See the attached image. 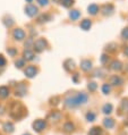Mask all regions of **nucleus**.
I'll list each match as a JSON object with an SVG mask.
<instances>
[{
  "mask_svg": "<svg viewBox=\"0 0 128 135\" xmlns=\"http://www.w3.org/2000/svg\"><path fill=\"white\" fill-rule=\"evenodd\" d=\"M63 129H65L66 132H73L74 131V125L71 123H66L65 125H63Z\"/></svg>",
  "mask_w": 128,
  "mask_h": 135,
  "instance_id": "14",
  "label": "nucleus"
},
{
  "mask_svg": "<svg viewBox=\"0 0 128 135\" xmlns=\"http://www.w3.org/2000/svg\"><path fill=\"white\" fill-rule=\"evenodd\" d=\"M39 1V3L41 6H47L48 5V0H37Z\"/></svg>",
  "mask_w": 128,
  "mask_h": 135,
  "instance_id": "29",
  "label": "nucleus"
},
{
  "mask_svg": "<svg viewBox=\"0 0 128 135\" xmlns=\"http://www.w3.org/2000/svg\"><path fill=\"white\" fill-rule=\"evenodd\" d=\"M37 73V69L35 68L34 66H28L27 68L25 69V75L27 76L28 78H32V77H34L35 75Z\"/></svg>",
  "mask_w": 128,
  "mask_h": 135,
  "instance_id": "5",
  "label": "nucleus"
},
{
  "mask_svg": "<svg viewBox=\"0 0 128 135\" xmlns=\"http://www.w3.org/2000/svg\"><path fill=\"white\" fill-rule=\"evenodd\" d=\"M26 1H28V2H31V1H32V0H26Z\"/></svg>",
  "mask_w": 128,
  "mask_h": 135,
  "instance_id": "32",
  "label": "nucleus"
},
{
  "mask_svg": "<svg viewBox=\"0 0 128 135\" xmlns=\"http://www.w3.org/2000/svg\"><path fill=\"white\" fill-rule=\"evenodd\" d=\"M86 118H87L88 122H93L94 119H95V115H94L93 112H88V114L86 115Z\"/></svg>",
  "mask_w": 128,
  "mask_h": 135,
  "instance_id": "21",
  "label": "nucleus"
},
{
  "mask_svg": "<svg viewBox=\"0 0 128 135\" xmlns=\"http://www.w3.org/2000/svg\"><path fill=\"white\" fill-rule=\"evenodd\" d=\"M49 118L52 119V120H58V119L60 118V114L58 111H53V112H51V114L49 115Z\"/></svg>",
  "mask_w": 128,
  "mask_h": 135,
  "instance_id": "13",
  "label": "nucleus"
},
{
  "mask_svg": "<svg viewBox=\"0 0 128 135\" xmlns=\"http://www.w3.org/2000/svg\"><path fill=\"white\" fill-rule=\"evenodd\" d=\"M87 101V95L85 93H78L75 97H71V98L66 100V106L68 107H76V106H81V104L85 103Z\"/></svg>",
  "mask_w": 128,
  "mask_h": 135,
  "instance_id": "2",
  "label": "nucleus"
},
{
  "mask_svg": "<svg viewBox=\"0 0 128 135\" xmlns=\"http://www.w3.org/2000/svg\"><path fill=\"white\" fill-rule=\"evenodd\" d=\"M25 108L23 107V104H21L19 102H13L12 106H10V109H9V115L10 117L14 118V119H21L25 116Z\"/></svg>",
  "mask_w": 128,
  "mask_h": 135,
  "instance_id": "1",
  "label": "nucleus"
},
{
  "mask_svg": "<svg viewBox=\"0 0 128 135\" xmlns=\"http://www.w3.org/2000/svg\"><path fill=\"white\" fill-rule=\"evenodd\" d=\"M2 129L5 131V132H7V133H13V132H14V129H15V127H14V125H13V123L7 122V123L3 124Z\"/></svg>",
  "mask_w": 128,
  "mask_h": 135,
  "instance_id": "8",
  "label": "nucleus"
},
{
  "mask_svg": "<svg viewBox=\"0 0 128 135\" xmlns=\"http://www.w3.org/2000/svg\"><path fill=\"white\" fill-rule=\"evenodd\" d=\"M126 52H127V54H128V51H126Z\"/></svg>",
  "mask_w": 128,
  "mask_h": 135,
  "instance_id": "35",
  "label": "nucleus"
},
{
  "mask_svg": "<svg viewBox=\"0 0 128 135\" xmlns=\"http://www.w3.org/2000/svg\"><path fill=\"white\" fill-rule=\"evenodd\" d=\"M24 135H29V134H28V133H26V134H24Z\"/></svg>",
  "mask_w": 128,
  "mask_h": 135,
  "instance_id": "33",
  "label": "nucleus"
},
{
  "mask_svg": "<svg viewBox=\"0 0 128 135\" xmlns=\"http://www.w3.org/2000/svg\"><path fill=\"white\" fill-rule=\"evenodd\" d=\"M78 16H80V13H78L77 10H73V12L70 13V18L71 20H76Z\"/></svg>",
  "mask_w": 128,
  "mask_h": 135,
  "instance_id": "20",
  "label": "nucleus"
},
{
  "mask_svg": "<svg viewBox=\"0 0 128 135\" xmlns=\"http://www.w3.org/2000/svg\"><path fill=\"white\" fill-rule=\"evenodd\" d=\"M46 46H47V42L44 40H42V39H40V40H37L36 42L34 43V49L37 51V52H40V51H42L44 48H46Z\"/></svg>",
  "mask_w": 128,
  "mask_h": 135,
  "instance_id": "4",
  "label": "nucleus"
},
{
  "mask_svg": "<svg viewBox=\"0 0 128 135\" xmlns=\"http://www.w3.org/2000/svg\"><path fill=\"white\" fill-rule=\"evenodd\" d=\"M101 134V128L100 127H93V128H91V131H90L88 135H100Z\"/></svg>",
  "mask_w": 128,
  "mask_h": 135,
  "instance_id": "12",
  "label": "nucleus"
},
{
  "mask_svg": "<svg viewBox=\"0 0 128 135\" xmlns=\"http://www.w3.org/2000/svg\"><path fill=\"white\" fill-rule=\"evenodd\" d=\"M103 124H104V126L107 127V128H112L114 127V120H112L111 118H107V119H104V122H103Z\"/></svg>",
  "mask_w": 128,
  "mask_h": 135,
  "instance_id": "11",
  "label": "nucleus"
},
{
  "mask_svg": "<svg viewBox=\"0 0 128 135\" xmlns=\"http://www.w3.org/2000/svg\"><path fill=\"white\" fill-rule=\"evenodd\" d=\"M55 1H58V0H55Z\"/></svg>",
  "mask_w": 128,
  "mask_h": 135,
  "instance_id": "34",
  "label": "nucleus"
},
{
  "mask_svg": "<svg viewBox=\"0 0 128 135\" xmlns=\"http://www.w3.org/2000/svg\"><path fill=\"white\" fill-rule=\"evenodd\" d=\"M111 83L115 84V85H120V84L122 83V80H121L120 77H118V76H115V77H112Z\"/></svg>",
  "mask_w": 128,
  "mask_h": 135,
  "instance_id": "16",
  "label": "nucleus"
},
{
  "mask_svg": "<svg viewBox=\"0 0 128 135\" xmlns=\"http://www.w3.org/2000/svg\"><path fill=\"white\" fill-rule=\"evenodd\" d=\"M122 107H124V109H127V111H128V100H124L122 101Z\"/></svg>",
  "mask_w": 128,
  "mask_h": 135,
  "instance_id": "26",
  "label": "nucleus"
},
{
  "mask_svg": "<svg viewBox=\"0 0 128 135\" xmlns=\"http://www.w3.org/2000/svg\"><path fill=\"white\" fill-rule=\"evenodd\" d=\"M61 3L65 7H68V6H70L71 3H73V0H61Z\"/></svg>",
  "mask_w": 128,
  "mask_h": 135,
  "instance_id": "22",
  "label": "nucleus"
},
{
  "mask_svg": "<svg viewBox=\"0 0 128 135\" xmlns=\"http://www.w3.org/2000/svg\"><path fill=\"white\" fill-rule=\"evenodd\" d=\"M95 88H96V85H95V83H91L88 85V89L91 90V91H94V90H95Z\"/></svg>",
  "mask_w": 128,
  "mask_h": 135,
  "instance_id": "30",
  "label": "nucleus"
},
{
  "mask_svg": "<svg viewBox=\"0 0 128 135\" xmlns=\"http://www.w3.org/2000/svg\"><path fill=\"white\" fill-rule=\"evenodd\" d=\"M24 66V60H22V59H19V60L16 61V67H18V68H21V67Z\"/></svg>",
  "mask_w": 128,
  "mask_h": 135,
  "instance_id": "24",
  "label": "nucleus"
},
{
  "mask_svg": "<svg viewBox=\"0 0 128 135\" xmlns=\"http://www.w3.org/2000/svg\"><path fill=\"white\" fill-rule=\"evenodd\" d=\"M9 95V89L7 86H0V98L5 99Z\"/></svg>",
  "mask_w": 128,
  "mask_h": 135,
  "instance_id": "9",
  "label": "nucleus"
},
{
  "mask_svg": "<svg viewBox=\"0 0 128 135\" xmlns=\"http://www.w3.org/2000/svg\"><path fill=\"white\" fill-rule=\"evenodd\" d=\"M82 68L84 70L90 69V68H91V62H90V61H83L82 62Z\"/></svg>",
  "mask_w": 128,
  "mask_h": 135,
  "instance_id": "18",
  "label": "nucleus"
},
{
  "mask_svg": "<svg viewBox=\"0 0 128 135\" xmlns=\"http://www.w3.org/2000/svg\"><path fill=\"white\" fill-rule=\"evenodd\" d=\"M33 128H34V131H36V132H42V131L46 128L47 126V123L46 120H42V119H37V120H35L34 123H33Z\"/></svg>",
  "mask_w": 128,
  "mask_h": 135,
  "instance_id": "3",
  "label": "nucleus"
},
{
  "mask_svg": "<svg viewBox=\"0 0 128 135\" xmlns=\"http://www.w3.org/2000/svg\"><path fill=\"white\" fill-rule=\"evenodd\" d=\"M25 93H26V88L23 84H19L18 88L16 89V93H15V94L18 97H23V95H25Z\"/></svg>",
  "mask_w": 128,
  "mask_h": 135,
  "instance_id": "10",
  "label": "nucleus"
},
{
  "mask_svg": "<svg viewBox=\"0 0 128 135\" xmlns=\"http://www.w3.org/2000/svg\"><path fill=\"white\" fill-rule=\"evenodd\" d=\"M90 26H91V22L90 21H87V20H85L84 22L82 23V27L84 28V30H86V28H88Z\"/></svg>",
  "mask_w": 128,
  "mask_h": 135,
  "instance_id": "19",
  "label": "nucleus"
},
{
  "mask_svg": "<svg viewBox=\"0 0 128 135\" xmlns=\"http://www.w3.org/2000/svg\"><path fill=\"white\" fill-rule=\"evenodd\" d=\"M88 10L91 12V14H95L96 13V10H97V7L95 5H92V6H90L88 7Z\"/></svg>",
  "mask_w": 128,
  "mask_h": 135,
  "instance_id": "23",
  "label": "nucleus"
},
{
  "mask_svg": "<svg viewBox=\"0 0 128 135\" xmlns=\"http://www.w3.org/2000/svg\"><path fill=\"white\" fill-rule=\"evenodd\" d=\"M111 110H112V106H111L110 103L105 104V106L103 107V112H104V114H110Z\"/></svg>",
  "mask_w": 128,
  "mask_h": 135,
  "instance_id": "17",
  "label": "nucleus"
},
{
  "mask_svg": "<svg viewBox=\"0 0 128 135\" xmlns=\"http://www.w3.org/2000/svg\"><path fill=\"white\" fill-rule=\"evenodd\" d=\"M6 65V59L2 57L1 55H0V67H2V66H5Z\"/></svg>",
  "mask_w": 128,
  "mask_h": 135,
  "instance_id": "25",
  "label": "nucleus"
},
{
  "mask_svg": "<svg viewBox=\"0 0 128 135\" xmlns=\"http://www.w3.org/2000/svg\"><path fill=\"white\" fill-rule=\"evenodd\" d=\"M24 57H25V59H27V60H32L33 57H34V55H33L32 51L26 50V51L24 52Z\"/></svg>",
  "mask_w": 128,
  "mask_h": 135,
  "instance_id": "15",
  "label": "nucleus"
},
{
  "mask_svg": "<svg viewBox=\"0 0 128 135\" xmlns=\"http://www.w3.org/2000/svg\"><path fill=\"white\" fill-rule=\"evenodd\" d=\"M25 13H26V15H28L29 17H32V16H34V15H36L37 8L35 6H33V5H28L25 8Z\"/></svg>",
  "mask_w": 128,
  "mask_h": 135,
  "instance_id": "6",
  "label": "nucleus"
},
{
  "mask_svg": "<svg viewBox=\"0 0 128 135\" xmlns=\"http://www.w3.org/2000/svg\"><path fill=\"white\" fill-rule=\"evenodd\" d=\"M13 35H14V37H15L16 40H23L24 37H25V33H24L23 30H21V28H16V30L14 31Z\"/></svg>",
  "mask_w": 128,
  "mask_h": 135,
  "instance_id": "7",
  "label": "nucleus"
},
{
  "mask_svg": "<svg viewBox=\"0 0 128 135\" xmlns=\"http://www.w3.org/2000/svg\"><path fill=\"white\" fill-rule=\"evenodd\" d=\"M109 91H110V86H109L108 84L103 85V92H104V93H108Z\"/></svg>",
  "mask_w": 128,
  "mask_h": 135,
  "instance_id": "27",
  "label": "nucleus"
},
{
  "mask_svg": "<svg viewBox=\"0 0 128 135\" xmlns=\"http://www.w3.org/2000/svg\"><path fill=\"white\" fill-rule=\"evenodd\" d=\"M7 52H8L10 56H15V55H16V50H14V49H7Z\"/></svg>",
  "mask_w": 128,
  "mask_h": 135,
  "instance_id": "28",
  "label": "nucleus"
},
{
  "mask_svg": "<svg viewBox=\"0 0 128 135\" xmlns=\"http://www.w3.org/2000/svg\"><path fill=\"white\" fill-rule=\"evenodd\" d=\"M122 36H124V37H128V28H126L125 31H124V33H122Z\"/></svg>",
  "mask_w": 128,
  "mask_h": 135,
  "instance_id": "31",
  "label": "nucleus"
}]
</instances>
